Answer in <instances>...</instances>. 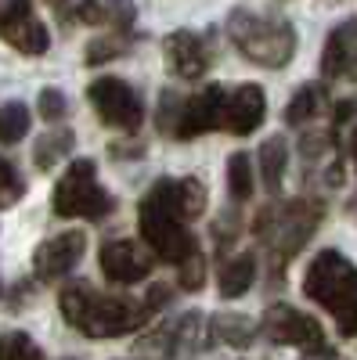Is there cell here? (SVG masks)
Masks as SVG:
<instances>
[{"instance_id":"cell-1","label":"cell","mask_w":357,"mask_h":360,"mask_svg":"<svg viewBox=\"0 0 357 360\" xmlns=\"http://www.w3.org/2000/svg\"><path fill=\"white\" fill-rule=\"evenodd\" d=\"M206 213V188L195 176L184 180H156L137 205V224L148 249L159 259L181 266L188 256L199 252V242L188 231V220Z\"/></svg>"},{"instance_id":"cell-2","label":"cell","mask_w":357,"mask_h":360,"mask_svg":"<svg viewBox=\"0 0 357 360\" xmlns=\"http://www.w3.org/2000/svg\"><path fill=\"white\" fill-rule=\"evenodd\" d=\"M58 307H62V317L87 339H115V335L137 332L148 321V314H152V307L137 303L130 295H105L83 285L65 288Z\"/></svg>"},{"instance_id":"cell-3","label":"cell","mask_w":357,"mask_h":360,"mask_svg":"<svg viewBox=\"0 0 357 360\" xmlns=\"http://www.w3.org/2000/svg\"><path fill=\"white\" fill-rule=\"evenodd\" d=\"M303 292L336 317L343 339L357 335V266L350 259L336 249H321L303 274Z\"/></svg>"},{"instance_id":"cell-4","label":"cell","mask_w":357,"mask_h":360,"mask_svg":"<svg viewBox=\"0 0 357 360\" xmlns=\"http://www.w3.org/2000/svg\"><path fill=\"white\" fill-rule=\"evenodd\" d=\"M321 217H325V205L314 202V198H296L282 209L267 205L256 213L253 231L267 242V252L275 259V274H282V266L311 242V234L318 231Z\"/></svg>"},{"instance_id":"cell-5","label":"cell","mask_w":357,"mask_h":360,"mask_svg":"<svg viewBox=\"0 0 357 360\" xmlns=\"http://www.w3.org/2000/svg\"><path fill=\"white\" fill-rule=\"evenodd\" d=\"M227 37L231 44L242 51L249 62L263 65V69H282L292 62L296 54V29L285 18H271V15H253L246 8L231 11L227 18Z\"/></svg>"},{"instance_id":"cell-6","label":"cell","mask_w":357,"mask_h":360,"mask_svg":"<svg viewBox=\"0 0 357 360\" xmlns=\"http://www.w3.org/2000/svg\"><path fill=\"white\" fill-rule=\"evenodd\" d=\"M224 86H206L192 98H173L170 90L159 98V112H156V123L166 137L177 141H192L199 134H210L217 127H224Z\"/></svg>"},{"instance_id":"cell-7","label":"cell","mask_w":357,"mask_h":360,"mask_svg":"<svg viewBox=\"0 0 357 360\" xmlns=\"http://www.w3.org/2000/svg\"><path fill=\"white\" fill-rule=\"evenodd\" d=\"M51 205H54L58 217H83V220H101L115 209L112 195L98 184V169H94L91 159L69 162L62 180L54 184Z\"/></svg>"},{"instance_id":"cell-8","label":"cell","mask_w":357,"mask_h":360,"mask_svg":"<svg viewBox=\"0 0 357 360\" xmlns=\"http://www.w3.org/2000/svg\"><path fill=\"white\" fill-rule=\"evenodd\" d=\"M87 98H91L94 112L101 115V123L115 127V130H141L144 123V105L141 98L134 94V86L123 83V79H115V76H101L94 79L91 86H87Z\"/></svg>"},{"instance_id":"cell-9","label":"cell","mask_w":357,"mask_h":360,"mask_svg":"<svg viewBox=\"0 0 357 360\" xmlns=\"http://www.w3.org/2000/svg\"><path fill=\"white\" fill-rule=\"evenodd\" d=\"M260 332L278 346H300V349H321L325 346L321 321H314L303 310H292L285 303L267 307V314L260 321Z\"/></svg>"},{"instance_id":"cell-10","label":"cell","mask_w":357,"mask_h":360,"mask_svg":"<svg viewBox=\"0 0 357 360\" xmlns=\"http://www.w3.org/2000/svg\"><path fill=\"white\" fill-rule=\"evenodd\" d=\"M0 40L18 54H44L51 47L47 25L33 15V0H0Z\"/></svg>"},{"instance_id":"cell-11","label":"cell","mask_w":357,"mask_h":360,"mask_svg":"<svg viewBox=\"0 0 357 360\" xmlns=\"http://www.w3.org/2000/svg\"><path fill=\"white\" fill-rule=\"evenodd\" d=\"M83 249H87V234L83 231H62L47 238V242L37 249L33 256V270L40 281H54V278H65L69 270L83 259Z\"/></svg>"},{"instance_id":"cell-12","label":"cell","mask_w":357,"mask_h":360,"mask_svg":"<svg viewBox=\"0 0 357 360\" xmlns=\"http://www.w3.org/2000/svg\"><path fill=\"white\" fill-rule=\"evenodd\" d=\"M152 252L141 249L130 238H119V242H105L101 245V270L105 278L115 281V285H134V281H144L152 274Z\"/></svg>"},{"instance_id":"cell-13","label":"cell","mask_w":357,"mask_h":360,"mask_svg":"<svg viewBox=\"0 0 357 360\" xmlns=\"http://www.w3.org/2000/svg\"><path fill=\"white\" fill-rule=\"evenodd\" d=\"M163 54H166V69L177 79H199L210 69V47L202 37L188 33V29H177L163 40Z\"/></svg>"},{"instance_id":"cell-14","label":"cell","mask_w":357,"mask_h":360,"mask_svg":"<svg viewBox=\"0 0 357 360\" xmlns=\"http://www.w3.org/2000/svg\"><path fill=\"white\" fill-rule=\"evenodd\" d=\"M263 115H267L263 90L256 83H242L224 101V130L234 134V137H246V134H253L263 123Z\"/></svg>"},{"instance_id":"cell-15","label":"cell","mask_w":357,"mask_h":360,"mask_svg":"<svg viewBox=\"0 0 357 360\" xmlns=\"http://www.w3.org/2000/svg\"><path fill=\"white\" fill-rule=\"evenodd\" d=\"M321 76L329 79H357V18L332 29L321 51Z\"/></svg>"},{"instance_id":"cell-16","label":"cell","mask_w":357,"mask_h":360,"mask_svg":"<svg viewBox=\"0 0 357 360\" xmlns=\"http://www.w3.org/2000/svg\"><path fill=\"white\" fill-rule=\"evenodd\" d=\"M199 335H202V317H199V314H184V317L163 324L144 346L156 349V353H163V356H177V353H184V349H195V346L202 342Z\"/></svg>"},{"instance_id":"cell-17","label":"cell","mask_w":357,"mask_h":360,"mask_svg":"<svg viewBox=\"0 0 357 360\" xmlns=\"http://www.w3.org/2000/svg\"><path fill=\"white\" fill-rule=\"evenodd\" d=\"M87 25H112V29H127L134 25V4L130 0H83L76 11Z\"/></svg>"},{"instance_id":"cell-18","label":"cell","mask_w":357,"mask_h":360,"mask_svg":"<svg viewBox=\"0 0 357 360\" xmlns=\"http://www.w3.org/2000/svg\"><path fill=\"white\" fill-rule=\"evenodd\" d=\"M253 278H256V256L253 252H238L234 259H227L220 266V295L224 299H238V295H246L253 288Z\"/></svg>"},{"instance_id":"cell-19","label":"cell","mask_w":357,"mask_h":360,"mask_svg":"<svg viewBox=\"0 0 357 360\" xmlns=\"http://www.w3.org/2000/svg\"><path fill=\"white\" fill-rule=\"evenodd\" d=\"M260 180L267 191H282V180H285V166H289V148L285 137H267L260 144Z\"/></svg>"},{"instance_id":"cell-20","label":"cell","mask_w":357,"mask_h":360,"mask_svg":"<svg viewBox=\"0 0 357 360\" xmlns=\"http://www.w3.org/2000/svg\"><path fill=\"white\" fill-rule=\"evenodd\" d=\"M325 101H329V90L321 83H307L292 94V101L285 105V123L289 127H300V123H311L314 115H321Z\"/></svg>"},{"instance_id":"cell-21","label":"cell","mask_w":357,"mask_h":360,"mask_svg":"<svg viewBox=\"0 0 357 360\" xmlns=\"http://www.w3.org/2000/svg\"><path fill=\"white\" fill-rule=\"evenodd\" d=\"M210 332H213L220 342H227V346L246 349V346H253V339H256L260 328H256L249 317H242V314H220V317H213Z\"/></svg>"},{"instance_id":"cell-22","label":"cell","mask_w":357,"mask_h":360,"mask_svg":"<svg viewBox=\"0 0 357 360\" xmlns=\"http://www.w3.org/2000/svg\"><path fill=\"white\" fill-rule=\"evenodd\" d=\"M73 144H76L73 130H51V134H44V137L33 144V162H37L40 169H51L54 162H62V159L73 152Z\"/></svg>"},{"instance_id":"cell-23","label":"cell","mask_w":357,"mask_h":360,"mask_svg":"<svg viewBox=\"0 0 357 360\" xmlns=\"http://www.w3.org/2000/svg\"><path fill=\"white\" fill-rule=\"evenodd\" d=\"M29 134V108L22 101L0 105V144H15Z\"/></svg>"},{"instance_id":"cell-24","label":"cell","mask_w":357,"mask_h":360,"mask_svg":"<svg viewBox=\"0 0 357 360\" xmlns=\"http://www.w3.org/2000/svg\"><path fill=\"white\" fill-rule=\"evenodd\" d=\"M227 191L234 202H246L253 195V162L246 152H238L227 159Z\"/></svg>"},{"instance_id":"cell-25","label":"cell","mask_w":357,"mask_h":360,"mask_svg":"<svg viewBox=\"0 0 357 360\" xmlns=\"http://www.w3.org/2000/svg\"><path fill=\"white\" fill-rule=\"evenodd\" d=\"M0 360H44V353L25 332H8L0 335Z\"/></svg>"},{"instance_id":"cell-26","label":"cell","mask_w":357,"mask_h":360,"mask_svg":"<svg viewBox=\"0 0 357 360\" xmlns=\"http://www.w3.org/2000/svg\"><path fill=\"white\" fill-rule=\"evenodd\" d=\"M202 285H206V256L195 252V256H188L181 266H177V288L195 292V288H202Z\"/></svg>"},{"instance_id":"cell-27","label":"cell","mask_w":357,"mask_h":360,"mask_svg":"<svg viewBox=\"0 0 357 360\" xmlns=\"http://www.w3.org/2000/svg\"><path fill=\"white\" fill-rule=\"evenodd\" d=\"M37 105H40V115L47 119V123H58V119L69 112V101H65V94H62L58 86H44L40 98H37Z\"/></svg>"},{"instance_id":"cell-28","label":"cell","mask_w":357,"mask_h":360,"mask_svg":"<svg viewBox=\"0 0 357 360\" xmlns=\"http://www.w3.org/2000/svg\"><path fill=\"white\" fill-rule=\"evenodd\" d=\"M123 51H127V44L119 40V37H105V40H94L91 47H87V65H101V62H108V58L123 54Z\"/></svg>"},{"instance_id":"cell-29","label":"cell","mask_w":357,"mask_h":360,"mask_svg":"<svg viewBox=\"0 0 357 360\" xmlns=\"http://www.w3.org/2000/svg\"><path fill=\"white\" fill-rule=\"evenodd\" d=\"M18 195H22V176H18L15 162H8L4 155H0V198L15 202Z\"/></svg>"},{"instance_id":"cell-30","label":"cell","mask_w":357,"mask_h":360,"mask_svg":"<svg viewBox=\"0 0 357 360\" xmlns=\"http://www.w3.org/2000/svg\"><path fill=\"white\" fill-rule=\"evenodd\" d=\"M238 231H242V224H238V213H231V209L213 220V238H217L220 245H234Z\"/></svg>"},{"instance_id":"cell-31","label":"cell","mask_w":357,"mask_h":360,"mask_svg":"<svg viewBox=\"0 0 357 360\" xmlns=\"http://www.w3.org/2000/svg\"><path fill=\"white\" fill-rule=\"evenodd\" d=\"M173 295V288L170 285H152L148 288V295H144V303L152 307V310H159V307H166V299Z\"/></svg>"},{"instance_id":"cell-32","label":"cell","mask_w":357,"mask_h":360,"mask_svg":"<svg viewBox=\"0 0 357 360\" xmlns=\"http://www.w3.org/2000/svg\"><path fill=\"white\" fill-rule=\"evenodd\" d=\"M353 115H357V98H343L336 105V115L332 119H336V123H346V119H353Z\"/></svg>"},{"instance_id":"cell-33","label":"cell","mask_w":357,"mask_h":360,"mask_svg":"<svg viewBox=\"0 0 357 360\" xmlns=\"http://www.w3.org/2000/svg\"><path fill=\"white\" fill-rule=\"evenodd\" d=\"M350 155H353V162H357V130L350 134Z\"/></svg>"},{"instance_id":"cell-34","label":"cell","mask_w":357,"mask_h":360,"mask_svg":"<svg viewBox=\"0 0 357 360\" xmlns=\"http://www.w3.org/2000/svg\"><path fill=\"white\" fill-rule=\"evenodd\" d=\"M54 4H58V0H54Z\"/></svg>"}]
</instances>
